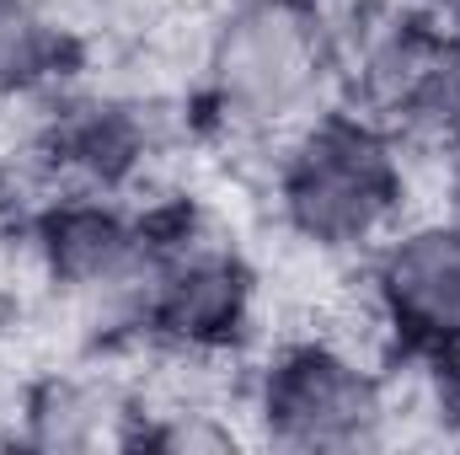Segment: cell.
<instances>
[{
  "mask_svg": "<svg viewBox=\"0 0 460 455\" xmlns=\"http://www.w3.org/2000/svg\"><path fill=\"white\" fill-rule=\"evenodd\" d=\"M445 220L460 226V150H450V172H445Z\"/></svg>",
  "mask_w": 460,
  "mask_h": 455,
  "instance_id": "11",
  "label": "cell"
},
{
  "mask_svg": "<svg viewBox=\"0 0 460 455\" xmlns=\"http://www.w3.org/2000/svg\"><path fill=\"white\" fill-rule=\"evenodd\" d=\"M369 311L423 364H460V226L402 220L369 246Z\"/></svg>",
  "mask_w": 460,
  "mask_h": 455,
  "instance_id": "7",
  "label": "cell"
},
{
  "mask_svg": "<svg viewBox=\"0 0 460 455\" xmlns=\"http://www.w3.org/2000/svg\"><path fill=\"white\" fill-rule=\"evenodd\" d=\"M145 407L118 386L113 375L59 370L27 391L22 407V440L38 451H102L134 445Z\"/></svg>",
  "mask_w": 460,
  "mask_h": 455,
  "instance_id": "8",
  "label": "cell"
},
{
  "mask_svg": "<svg viewBox=\"0 0 460 455\" xmlns=\"http://www.w3.org/2000/svg\"><path fill=\"white\" fill-rule=\"evenodd\" d=\"M252 424L279 451H369L391 440L396 391L348 343L295 338L262 364L252 386Z\"/></svg>",
  "mask_w": 460,
  "mask_h": 455,
  "instance_id": "3",
  "label": "cell"
},
{
  "mask_svg": "<svg viewBox=\"0 0 460 455\" xmlns=\"http://www.w3.org/2000/svg\"><path fill=\"white\" fill-rule=\"evenodd\" d=\"M273 204L305 246L369 257L375 241L407 220V150L358 108H322L284 139Z\"/></svg>",
  "mask_w": 460,
  "mask_h": 455,
  "instance_id": "2",
  "label": "cell"
},
{
  "mask_svg": "<svg viewBox=\"0 0 460 455\" xmlns=\"http://www.w3.org/2000/svg\"><path fill=\"white\" fill-rule=\"evenodd\" d=\"M338 76L343 49L316 0H230L204 43V103L241 139H289Z\"/></svg>",
  "mask_w": 460,
  "mask_h": 455,
  "instance_id": "1",
  "label": "cell"
},
{
  "mask_svg": "<svg viewBox=\"0 0 460 455\" xmlns=\"http://www.w3.org/2000/svg\"><path fill=\"white\" fill-rule=\"evenodd\" d=\"M81 59L75 32L49 0H0V97H38Z\"/></svg>",
  "mask_w": 460,
  "mask_h": 455,
  "instance_id": "9",
  "label": "cell"
},
{
  "mask_svg": "<svg viewBox=\"0 0 460 455\" xmlns=\"http://www.w3.org/2000/svg\"><path fill=\"white\" fill-rule=\"evenodd\" d=\"M134 445H155V451H230L235 445V429H230L220 413L172 407V413H155V418L145 413Z\"/></svg>",
  "mask_w": 460,
  "mask_h": 455,
  "instance_id": "10",
  "label": "cell"
},
{
  "mask_svg": "<svg viewBox=\"0 0 460 455\" xmlns=\"http://www.w3.org/2000/svg\"><path fill=\"white\" fill-rule=\"evenodd\" d=\"M353 103L402 150H460V32L423 5L380 16L348 59Z\"/></svg>",
  "mask_w": 460,
  "mask_h": 455,
  "instance_id": "4",
  "label": "cell"
},
{
  "mask_svg": "<svg viewBox=\"0 0 460 455\" xmlns=\"http://www.w3.org/2000/svg\"><path fill=\"white\" fill-rule=\"evenodd\" d=\"M150 252H155V220H134L102 193L59 199L38 220V257L49 268V284L113 327L139 333Z\"/></svg>",
  "mask_w": 460,
  "mask_h": 455,
  "instance_id": "6",
  "label": "cell"
},
{
  "mask_svg": "<svg viewBox=\"0 0 460 455\" xmlns=\"http://www.w3.org/2000/svg\"><path fill=\"white\" fill-rule=\"evenodd\" d=\"M252 268L215 226L199 215L155 226L150 279L139 333L188 353H215L246 333L252 322Z\"/></svg>",
  "mask_w": 460,
  "mask_h": 455,
  "instance_id": "5",
  "label": "cell"
}]
</instances>
